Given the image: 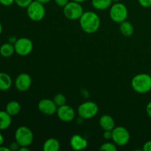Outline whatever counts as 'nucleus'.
<instances>
[{
    "label": "nucleus",
    "mask_w": 151,
    "mask_h": 151,
    "mask_svg": "<svg viewBox=\"0 0 151 151\" xmlns=\"http://www.w3.org/2000/svg\"><path fill=\"white\" fill-rule=\"evenodd\" d=\"M1 32H2V25H1V22H0V35H1Z\"/></svg>",
    "instance_id": "38"
},
{
    "label": "nucleus",
    "mask_w": 151,
    "mask_h": 151,
    "mask_svg": "<svg viewBox=\"0 0 151 151\" xmlns=\"http://www.w3.org/2000/svg\"><path fill=\"white\" fill-rule=\"evenodd\" d=\"M27 13L29 19L33 22H39L45 16L46 10L44 4L38 1H32L27 7Z\"/></svg>",
    "instance_id": "5"
},
{
    "label": "nucleus",
    "mask_w": 151,
    "mask_h": 151,
    "mask_svg": "<svg viewBox=\"0 0 151 151\" xmlns=\"http://www.w3.org/2000/svg\"><path fill=\"white\" fill-rule=\"evenodd\" d=\"M99 124L104 131H112L115 128V122L111 115L104 114L101 116L99 120Z\"/></svg>",
    "instance_id": "14"
},
{
    "label": "nucleus",
    "mask_w": 151,
    "mask_h": 151,
    "mask_svg": "<svg viewBox=\"0 0 151 151\" xmlns=\"http://www.w3.org/2000/svg\"><path fill=\"white\" fill-rule=\"evenodd\" d=\"M36 1H38V2H40V3H42V4H47V3H48V2H50V1H51V0H36Z\"/></svg>",
    "instance_id": "36"
},
{
    "label": "nucleus",
    "mask_w": 151,
    "mask_h": 151,
    "mask_svg": "<svg viewBox=\"0 0 151 151\" xmlns=\"http://www.w3.org/2000/svg\"><path fill=\"white\" fill-rule=\"evenodd\" d=\"M3 143H4V137L1 134V133L0 132V146L2 145Z\"/></svg>",
    "instance_id": "35"
},
{
    "label": "nucleus",
    "mask_w": 151,
    "mask_h": 151,
    "mask_svg": "<svg viewBox=\"0 0 151 151\" xmlns=\"http://www.w3.org/2000/svg\"><path fill=\"white\" fill-rule=\"evenodd\" d=\"M0 151H10V148L7 147H4V146H0Z\"/></svg>",
    "instance_id": "34"
},
{
    "label": "nucleus",
    "mask_w": 151,
    "mask_h": 151,
    "mask_svg": "<svg viewBox=\"0 0 151 151\" xmlns=\"http://www.w3.org/2000/svg\"><path fill=\"white\" fill-rule=\"evenodd\" d=\"M11 86V77L5 72H0V91H7Z\"/></svg>",
    "instance_id": "16"
},
{
    "label": "nucleus",
    "mask_w": 151,
    "mask_h": 151,
    "mask_svg": "<svg viewBox=\"0 0 151 151\" xmlns=\"http://www.w3.org/2000/svg\"><path fill=\"white\" fill-rule=\"evenodd\" d=\"M103 138L106 140L112 139V131H104Z\"/></svg>",
    "instance_id": "28"
},
{
    "label": "nucleus",
    "mask_w": 151,
    "mask_h": 151,
    "mask_svg": "<svg viewBox=\"0 0 151 151\" xmlns=\"http://www.w3.org/2000/svg\"><path fill=\"white\" fill-rule=\"evenodd\" d=\"M130 133L127 128L122 126L115 127L112 130V140L118 146H124L130 140Z\"/></svg>",
    "instance_id": "8"
},
{
    "label": "nucleus",
    "mask_w": 151,
    "mask_h": 151,
    "mask_svg": "<svg viewBox=\"0 0 151 151\" xmlns=\"http://www.w3.org/2000/svg\"><path fill=\"white\" fill-rule=\"evenodd\" d=\"M102 151H116L117 150L116 145L114 142H108L103 143L100 148Z\"/></svg>",
    "instance_id": "23"
},
{
    "label": "nucleus",
    "mask_w": 151,
    "mask_h": 151,
    "mask_svg": "<svg viewBox=\"0 0 151 151\" xmlns=\"http://www.w3.org/2000/svg\"><path fill=\"white\" fill-rule=\"evenodd\" d=\"M146 113L148 115L149 117L151 118V101L147 103V106H146Z\"/></svg>",
    "instance_id": "31"
},
{
    "label": "nucleus",
    "mask_w": 151,
    "mask_h": 151,
    "mask_svg": "<svg viewBox=\"0 0 151 151\" xmlns=\"http://www.w3.org/2000/svg\"><path fill=\"white\" fill-rule=\"evenodd\" d=\"M113 1H115V2H118V1H119L120 0H112Z\"/></svg>",
    "instance_id": "39"
},
{
    "label": "nucleus",
    "mask_w": 151,
    "mask_h": 151,
    "mask_svg": "<svg viewBox=\"0 0 151 151\" xmlns=\"http://www.w3.org/2000/svg\"><path fill=\"white\" fill-rule=\"evenodd\" d=\"M112 0H91V4L96 10H103L111 6Z\"/></svg>",
    "instance_id": "21"
},
{
    "label": "nucleus",
    "mask_w": 151,
    "mask_h": 151,
    "mask_svg": "<svg viewBox=\"0 0 151 151\" xmlns=\"http://www.w3.org/2000/svg\"><path fill=\"white\" fill-rule=\"evenodd\" d=\"M83 13V8L81 3L76 1H69L66 6L63 7V14L70 20L79 19Z\"/></svg>",
    "instance_id": "7"
},
{
    "label": "nucleus",
    "mask_w": 151,
    "mask_h": 151,
    "mask_svg": "<svg viewBox=\"0 0 151 151\" xmlns=\"http://www.w3.org/2000/svg\"><path fill=\"white\" fill-rule=\"evenodd\" d=\"M15 52L14 44L10 43H4L0 47V55L4 58H9Z\"/></svg>",
    "instance_id": "19"
},
{
    "label": "nucleus",
    "mask_w": 151,
    "mask_h": 151,
    "mask_svg": "<svg viewBox=\"0 0 151 151\" xmlns=\"http://www.w3.org/2000/svg\"><path fill=\"white\" fill-rule=\"evenodd\" d=\"M70 145L75 150H84L88 146V142L82 136L75 134L70 139Z\"/></svg>",
    "instance_id": "13"
},
{
    "label": "nucleus",
    "mask_w": 151,
    "mask_h": 151,
    "mask_svg": "<svg viewBox=\"0 0 151 151\" xmlns=\"http://www.w3.org/2000/svg\"><path fill=\"white\" fill-rule=\"evenodd\" d=\"M19 147H20V145L16 141L13 142L9 145V148H10V151H17L19 150Z\"/></svg>",
    "instance_id": "25"
},
{
    "label": "nucleus",
    "mask_w": 151,
    "mask_h": 151,
    "mask_svg": "<svg viewBox=\"0 0 151 151\" xmlns=\"http://www.w3.org/2000/svg\"><path fill=\"white\" fill-rule=\"evenodd\" d=\"M55 2L59 7H64L69 2V0H55Z\"/></svg>",
    "instance_id": "27"
},
{
    "label": "nucleus",
    "mask_w": 151,
    "mask_h": 151,
    "mask_svg": "<svg viewBox=\"0 0 151 151\" xmlns=\"http://www.w3.org/2000/svg\"><path fill=\"white\" fill-rule=\"evenodd\" d=\"M79 20L81 29L83 32L88 34L94 33L100 28V17L97 13L93 11L83 12Z\"/></svg>",
    "instance_id": "1"
},
{
    "label": "nucleus",
    "mask_w": 151,
    "mask_h": 151,
    "mask_svg": "<svg viewBox=\"0 0 151 151\" xmlns=\"http://www.w3.org/2000/svg\"><path fill=\"white\" fill-rule=\"evenodd\" d=\"M14 0H0V4L4 6H10L13 4Z\"/></svg>",
    "instance_id": "30"
},
{
    "label": "nucleus",
    "mask_w": 151,
    "mask_h": 151,
    "mask_svg": "<svg viewBox=\"0 0 151 151\" xmlns=\"http://www.w3.org/2000/svg\"><path fill=\"white\" fill-rule=\"evenodd\" d=\"M109 14L113 22L120 24L121 22L126 20L128 17V9L125 4L118 1L111 6Z\"/></svg>",
    "instance_id": "4"
},
{
    "label": "nucleus",
    "mask_w": 151,
    "mask_h": 151,
    "mask_svg": "<svg viewBox=\"0 0 151 151\" xmlns=\"http://www.w3.org/2000/svg\"><path fill=\"white\" fill-rule=\"evenodd\" d=\"M99 107L97 104L92 101H86L79 106L78 109V114L82 119H91L97 114Z\"/></svg>",
    "instance_id": "6"
},
{
    "label": "nucleus",
    "mask_w": 151,
    "mask_h": 151,
    "mask_svg": "<svg viewBox=\"0 0 151 151\" xmlns=\"http://www.w3.org/2000/svg\"><path fill=\"white\" fill-rule=\"evenodd\" d=\"M142 150L144 151H151V140L146 142L143 145Z\"/></svg>",
    "instance_id": "29"
},
{
    "label": "nucleus",
    "mask_w": 151,
    "mask_h": 151,
    "mask_svg": "<svg viewBox=\"0 0 151 151\" xmlns=\"http://www.w3.org/2000/svg\"><path fill=\"white\" fill-rule=\"evenodd\" d=\"M38 109L40 112L46 115H52L56 113L58 106L52 100L50 99H42L38 103Z\"/></svg>",
    "instance_id": "11"
},
{
    "label": "nucleus",
    "mask_w": 151,
    "mask_h": 151,
    "mask_svg": "<svg viewBox=\"0 0 151 151\" xmlns=\"http://www.w3.org/2000/svg\"><path fill=\"white\" fill-rule=\"evenodd\" d=\"M5 111L10 115L11 116H16L21 111V106L19 102L12 100L7 103L6 106Z\"/></svg>",
    "instance_id": "18"
},
{
    "label": "nucleus",
    "mask_w": 151,
    "mask_h": 151,
    "mask_svg": "<svg viewBox=\"0 0 151 151\" xmlns=\"http://www.w3.org/2000/svg\"><path fill=\"white\" fill-rule=\"evenodd\" d=\"M119 30H120L121 33L125 36H131L134 33V28L131 22L125 20L120 23Z\"/></svg>",
    "instance_id": "20"
},
{
    "label": "nucleus",
    "mask_w": 151,
    "mask_h": 151,
    "mask_svg": "<svg viewBox=\"0 0 151 151\" xmlns=\"http://www.w3.org/2000/svg\"><path fill=\"white\" fill-rule=\"evenodd\" d=\"M18 38H16V36H14V35H11V36H10L8 38V42L10 43V44H14L16 42V41H17Z\"/></svg>",
    "instance_id": "32"
},
{
    "label": "nucleus",
    "mask_w": 151,
    "mask_h": 151,
    "mask_svg": "<svg viewBox=\"0 0 151 151\" xmlns=\"http://www.w3.org/2000/svg\"><path fill=\"white\" fill-rule=\"evenodd\" d=\"M56 114L59 119L64 122H72L75 117V111L74 109L66 104L58 107Z\"/></svg>",
    "instance_id": "10"
},
{
    "label": "nucleus",
    "mask_w": 151,
    "mask_h": 151,
    "mask_svg": "<svg viewBox=\"0 0 151 151\" xmlns=\"http://www.w3.org/2000/svg\"><path fill=\"white\" fill-rule=\"evenodd\" d=\"M131 86L136 92L145 94L151 90V76L145 73L138 74L133 78Z\"/></svg>",
    "instance_id": "2"
},
{
    "label": "nucleus",
    "mask_w": 151,
    "mask_h": 151,
    "mask_svg": "<svg viewBox=\"0 0 151 151\" xmlns=\"http://www.w3.org/2000/svg\"><path fill=\"white\" fill-rule=\"evenodd\" d=\"M11 122V116L6 111H0V131L8 128Z\"/></svg>",
    "instance_id": "17"
},
{
    "label": "nucleus",
    "mask_w": 151,
    "mask_h": 151,
    "mask_svg": "<svg viewBox=\"0 0 151 151\" xmlns=\"http://www.w3.org/2000/svg\"><path fill=\"white\" fill-rule=\"evenodd\" d=\"M34 136L32 131L27 126H20L15 132V139L19 144L20 147H29L33 142Z\"/></svg>",
    "instance_id": "3"
},
{
    "label": "nucleus",
    "mask_w": 151,
    "mask_h": 151,
    "mask_svg": "<svg viewBox=\"0 0 151 151\" xmlns=\"http://www.w3.org/2000/svg\"><path fill=\"white\" fill-rule=\"evenodd\" d=\"M150 76H151V71H150Z\"/></svg>",
    "instance_id": "40"
},
{
    "label": "nucleus",
    "mask_w": 151,
    "mask_h": 151,
    "mask_svg": "<svg viewBox=\"0 0 151 151\" xmlns=\"http://www.w3.org/2000/svg\"><path fill=\"white\" fill-rule=\"evenodd\" d=\"M72 1H76V2H78V3H83V2H84L86 0H72Z\"/></svg>",
    "instance_id": "37"
},
{
    "label": "nucleus",
    "mask_w": 151,
    "mask_h": 151,
    "mask_svg": "<svg viewBox=\"0 0 151 151\" xmlns=\"http://www.w3.org/2000/svg\"><path fill=\"white\" fill-rule=\"evenodd\" d=\"M32 84L31 77L27 73H21L15 81V86L19 91H26L30 88Z\"/></svg>",
    "instance_id": "12"
},
{
    "label": "nucleus",
    "mask_w": 151,
    "mask_h": 151,
    "mask_svg": "<svg viewBox=\"0 0 151 151\" xmlns=\"http://www.w3.org/2000/svg\"><path fill=\"white\" fill-rule=\"evenodd\" d=\"M33 0H14V2L20 7H27Z\"/></svg>",
    "instance_id": "24"
},
{
    "label": "nucleus",
    "mask_w": 151,
    "mask_h": 151,
    "mask_svg": "<svg viewBox=\"0 0 151 151\" xmlns=\"http://www.w3.org/2000/svg\"><path fill=\"white\" fill-rule=\"evenodd\" d=\"M140 5L143 7H151V0H138Z\"/></svg>",
    "instance_id": "26"
},
{
    "label": "nucleus",
    "mask_w": 151,
    "mask_h": 151,
    "mask_svg": "<svg viewBox=\"0 0 151 151\" xmlns=\"http://www.w3.org/2000/svg\"><path fill=\"white\" fill-rule=\"evenodd\" d=\"M15 52L21 56H26L30 54L33 50V44L32 41L28 38H18L14 44Z\"/></svg>",
    "instance_id": "9"
},
{
    "label": "nucleus",
    "mask_w": 151,
    "mask_h": 151,
    "mask_svg": "<svg viewBox=\"0 0 151 151\" xmlns=\"http://www.w3.org/2000/svg\"><path fill=\"white\" fill-rule=\"evenodd\" d=\"M60 147V142L57 139L50 138L46 140L43 145V150L44 151H58Z\"/></svg>",
    "instance_id": "15"
},
{
    "label": "nucleus",
    "mask_w": 151,
    "mask_h": 151,
    "mask_svg": "<svg viewBox=\"0 0 151 151\" xmlns=\"http://www.w3.org/2000/svg\"><path fill=\"white\" fill-rule=\"evenodd\" d=\"M53 101L55 102V103L58 107H60V106H62L66 104V98L64 94H61V93H58V94H57L55 96Z\"/></svg>",
    "instance_id": "22"
},
{
    "label": "nucleus",
    "mask_w": 151,
    "mask_h": 151,
    "mask_svg": "<svg viewBox=\"0 0 151 151\" xmlns=\"http://www.w3.org/2000/svg\"><path fill=\"white\" fill-rule=\"evenodd\" d=\"M19 151H29V148L27 146H22L19 147Z\"/></svg>",
    "instance_id": "33"
}]
</instances>
